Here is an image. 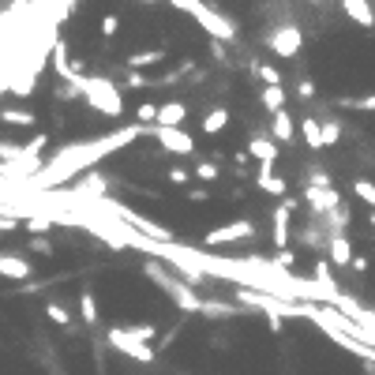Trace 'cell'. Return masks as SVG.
Masks as SVG:
<instances>
[{
	"label": "cell",
	"instance_id": "obj_1",
	"mask_svg": "<svg viewBox=\"0 0 375 375\" xmlns=\"http://www.w3.org/2000/svg\"><path fill=\"white\" fill-rule=\"evenodd\" d=\"M146 131H154V128L131 124V128H124V131H113V136H98V139H87V143L64 146V151H57V158H53L49 165H42V173H38V177L31 180V188H26V192L38 195V192H45V188H57V184H64V180H72V173L90 169L94 162H102L105 154L120 151L124 143L146 136Z\"/></svg>",
	"mask_w": 375,
	"mask_h": 375
},
{
	"label": "cell",
	"instance_id": "obj_2",
	"mask_svg": "<svg viewBox=\"0 0 375 375\" xmlns=\"http://www.w3.org/2000/svg\"><path fill=\"white\" fill-rule=\"evenodd\" d=\"M143 271H146V278H151L154 286L162 289L173 304L180 308L184 315H203V300H207V297H199V293H195L192 286H188V281H184L180 274H169L158 259H146V263H143Z\"/></svg>",
	"mask_w": 375,
	"mask_h": 375
},
{
	"label": "cell",
	"instance_id": "obj_3",
	"mask_svg": "<svg viewBox=\"0 0 375 375\" xmlns=\"http://www.w3.org/2000/svg\"><path fill=\"white\" fill-rule=\"evenodd\" d=\"M165 4H173L177 11H184V16H192L203 31L214 38V42H225V45H233L237 38H240V26L237 19H229L225 11H214L207 0H165Z\"/></svg>",
	"mask_w": 375,
	"mask_h": 375
},
{
	"label": "cell",
	"instance_id": "obj_4",
	"mask_svg": "<svg viewBox=\"0 0 375 375\" xmlns=\"http://www.w3.org/2000/svg\"><path fill=\"white\" fill-rule=\"evenodd\" d=\"M83 102L90 105L94 113H102L109 120L124 116V94H120V87L113 83V79H105V75H87L83 79Z\"/></svg>",
	"mask_w": 375,
	"mask_h": 375
},
{
	"label": "cell",
	"instance_id": "obj_5",
	"mask_svg": "<svg viewBox=\"0 0 375 375\" xmlns=\"http://www.w3.org/2000/svg\"><path fill=\"white\" fill-rule=\"evenodd\" d=\"M263 45L271 49L278 60L300 57V49H304V31H300V23H274V26H266V31H263Z\"/></svg>",
	"mask_w": 375,
	"mask_h": 375
},
{
	"label": "cell",
	"instance_id": "obj_6",
	"mask_svg": "<svg viewBox=\"0 0 375 375\" xmlns=\"http://www.w3.org/2000/svg\"><path fill=\"white\" fill-rule=\"evenodd\" d=\"M259 237V222L251 218H237V222H225L218 229H210L203 237L207 248H233V244H251V240Z\"/></svg>",
	"mask_w": 375,
	"mask_h": 375
},
{
	"label": "cell",
	"instance_id": "obj_7",
	"mask_svg": "<svg viewBox=\"0 0 375 375\" xmlns=\"http://www.w3.org/2000/svg\"><path fill=\"white\" fill-rule=\"evenodd\" d=\"M105 338H109V345H113L116 353H124L128 360H136V364H154V360H158L154 345L139 342L128 327H109V334H105Z\"/></svg>",
	"mask_w": 375,
	"mask_h": 375
},
{
	"label": "cell",
	"instance_id": "obj_8",
	"mask_svg": "<svg viewBox=\"0 0 375 375\" xmlns=\"http://www.w3.org/2000/svg\"><path fill=\"white\" fill-rule=\"evenodd\" d=\"M297 203H300V199L286 195V199H281V203L274 207V214H271V244H274L278 251H286V248L293 244L289 225H293V210H297Z\"/></svg>",
	"mask_w": 375,
	"mask_h": 375
},
{
	"label": "cell",
	"instance_id": "obj_9",
	"mask_svg": "<svg viewBox=\"0 0 375 375\" xmlns=\"http://www.w3.org/2000/svg\"><path fill=\"white\" fill-rule=\"evenodd\" d=\"M300 199H304V207H308V214H312V218H327V214H334V210L345 207L342 195H338V188H312V184H304Z\"/></svg>",
	"mask_w": 375,
	"mask_h": 375
},
{
	"label": "cell",
	"instance_id": "obj_10",
	"mask_svg": "<svg viewBox=\"0 0 375 375\" xmlns=\"http://www.w3.org/2000/svg\"><path fill=\"white\" fill-rule=\"evenodd\" d=\"M154 139L165 154H177V158H192L195 154V139L188 136L184 128H154Z\"/></svg>",
	"mask_w": 375,
	"mask_h": 375
},
{
	"label": "cell",
	"instance_id": "obj_11",
	"mask_svg": "<svg viewBox=\"0 0 375 375\" xmlns=\"http://www.w3.org/2000/svg\"><path fill=\"white\" fill-rule=\"evenodd\" d=\"M327 259L334 271H349L353 266V237L349 233H330V244H327Z\"/></svg>",
	"mask_w": 375,
	"mask_h": 375
},
{
	"label": "cell",
	"instance_id": "obj_12",
	"mask_svg": "<svg viewBox=\"0 0 375 375\" xmlns=\"http://www.w3.org/2000/svg\"><path fill=\"white\" fill-rule=\"evenodd\" d=\"M251 184H256L259 192H266V195H278V199L289 195V180L281 177L274 165H256V177H251Z\"/></svg>",
	"mask_w": 375,
	"mask_h": 375
},
{
	"label": "cell",
	"instance_id": "obj_13",
	"mask_svg": "<svg viewBox=\"0 0 375 375\" xmlns=\"http://www.w3.org/2000/svg\"><path fill=\"white\" fill-rule=\"evenodd\" d=\"M248 158H251L256 165H278L281 146H278L271 136H251V139H248Z\"/></svg>",
	"mask_w": 375,
	"mask_h": 375
},
{
	"label": "cell",
	"instance_id": "obj_14",
	"mask_svg": "<svg viewBox=\"0 0 375 375\" xmlns=\"http://www.w3.org/2000/svg\"><path fill=\"white\" fill-rule=\"evenodd\" d=\"M31 274H34L31 259H23V256H16V251H4V248H0V278H8V281H26Z\"/></svg>",
	"mask_w": 375,
	"mask_h": 375
},
{
	"label": "cell",
	"instance_id": "obj_15",
	"mask_svg": "<svg viewBox=\"0 0 375 375\" xmlns=\"http://www.w3.org/2000/svg\"><path fill=\"white\" fill-rule=\"evenodd\" d=\"M297 124H300V120H293V113H289V109H281V113H274V116H271V131H266V136H271L278 146H281V143L289 146L293 139H297Z\"/></svg>",
	"mask_w": 375,
	"mask_h": 375
},
{
	"label": "cell",
	"instance_id": "obj_16",
	"mask_svg": "<svg viewBox=\"0 0 375 375\" xmlns=\"http://www.w3.org/2000/svg\"><path fill=\"white\" fill-rule=\"evenodd\" d=\"M300 139H304V146L308 151H327V143H323V120H319L315 113L312 116H300Z\"/></svg>",
	"mask_w": 375,
	"mask_h": 375
},
{
	"label": "cell",
	"instance_id": "obj_17",
	"mask_svg": "<svg viewBox=\"0 0 375 375\" xmlns=\"http://www.w3.org/2000/svg\"><path fill=\"white\" fill-rule=\"evenodd\" d=\"M188 120V102H162L158 105V124L154 128H180Z\"/></svg>",
	"mask_w": 375,
	"mask_h": 375
},
{
	"label": "cell",
	"instance_id": "obj_18",
	"mask_svg": "<svg viewBox=\"0 0 375 375\" xmlns=\"http://www.w3.org/2000/svg\"><path fill=\"white\" fill-rule=\"evenodd\" d=\"M338 4H342V11H345L353 23L375 26V8H371V0H338Z\"/></svg>",
	"mask_w": 375,
	"mask_h": 375
},
{
	"label": "cell",
	"instance_id": "obj_19",
	"mask_svg": "<svg viewBox=\"0 0 375 375\" xmlns=\"http://www.w3.org/2000/svg\"><path fill=\"white\" fill-rule=\"evenodd\" d=\"M259 105L274 116V113H281V109L289 105V90H286V87H263V90H259Z\"/></svg>",
	"mask_w": 375,
	"mask_h": 375
},
{
	"label": "cell",
	"instance_id": "obj_20",
	"mask_svg": "<svg viewBox=\"0 0 375 375\" xmlns=\"http://www.w3.org/2000/svg\"><path fill=\"white\" fill-rule=\"evenodd\" d=\"M162 60H165V49H139V53H131L124 64H128V72H146Z\"/></svg>",
	"mask_w": 375,
	"mask_h": 375
},
{
	"label": "cell",
	"instance_id": "obj_21",
	"mask_svg": "<svg viewBox=\"0 0 375 375\" xmlns=\"http://www.w3.org/2000/svg\"><path fill=\"white\" fill-rule=\"evenodd\" d=\"M229 120H233V113L225 109V105H214V109L203 116V131H207V136H218V131L229 128Z\"/></svg>",
	"mask_w": 375,
	"mask_h": 375
},
{
	"label": "cell",
	"instance_id": "obj_22",
	"mask_svg": "<svg viewBox=\"0 0 375 375\" xmlns=\"http://www.w3.org/2000/svg\"><path fill=\"white\" fill-rule=\"evenodd\" d=\"M0 124H8V128H34L38 124V116L31 113V109H16V105H11V109H0Z\"/></svg>",
	"mask_w": 375,
	"mask_h": 375
},
{
	"label": "cell",
	"instance_id": "obj_23",
	"mask_svg": "<svg viewBox=\"0 0 375 375\" xmlns=\"http://www.w3.org/2000/svg\"><path fill=\"white\" fill-rule=\"evenodd\" d=\"M240 315L237 304H225V300H203V319H233Z\"/></svg>",
	"mask_w": 375,
	"mask_h": 375
},
{
	"label": "cell",
	"instance_id": "obj_24",
	"mask_svg": "<svg viewBox=\"0 0 375 375\" xmlns=\"http://www.w3.org/2000/svg\"><path fill=\"white\" fill-rule=\"evenodd\" d=\"M79 315H83V323H87V327L98 323V300H94V293H90V289L79 293Z\"/></svg>",
	"mask_w": 375,
	"mask_h": 375
},
{
	"label": "cell",
	"instance_id": "obj_25",
	"mask_svg": "<svg viewBox=\"0 0 375 375\" xmlns=\"http://www.w3.org/2000/svg\"><path fill=\"white\" fill-rule=\"evenodd\" d=\"M23 229L31 233V237H49V229H53V214H31V218L23 222Z\"/></svg>",
	"mask_w": 375,
	"mask_h": 375
},
{
	"label": "cell",
	"instance_id": "obj_26",
	"mask_svg": "<svg viewBox=\"0 0 375 375\" xmlns=\"http://www.w3.org/2000/svg\"><path fill=\"white\" fill-rule=\"evenodd\" d=\"M251 72L263 79V87H286V83H281V72L274 68V64H266V60H256V64H251Z\"/></svg>",
	"mask_w": 375,
	"mask_h": 375
},
{
	"label": "cell",
	"instance_id": "obj_27",
	"mask_svg": "<svg viewBox=\"0 0 375 375\" xmlns=\"http://www.w3.org/2000/svg\"><path fill=\"white\" fill-rule=\"evenodd\" d=\"M222 177V165L214 162V158H203V162H195V180H203V184H214Z\"/></svg>",
	"mask_w": 375,
	"mask_h": 375
},
{
	"label": "cell",
	"instance_id": "obj_28",
	"mask_svg": "<svg viewBox=\"0 0 375 375\" xmlns=\"http://www.w3.org/2000/svg\"><path fill=\"white\" fill-rule=\"evenodd\" d=\"M45 315H49L57 327H72V312H68L60 300H45Z\"/></svg>",
	"mask_w": 375,
	"mask_h": 375
},
{
	"label": "cell",
	"instance_id": "obj_29",
	"mask_svg": "<svg viewBox=\"0 0 375 375\" xmlns=\"http://www.w3.org/2000/svg\"><path fill=\"white\" fill-rule=\"evenodd\" d=\"M353 195H357V199H364V203L375 210V180H368V177H357V180H353Z\"/></svg>",
	"mask_w": 375,
	"mask_h": 375
},
{
	"label": "cell",
	"instance_id": "obj_30",
	"mask_svg": "<svg viewBox=\"0 0 375 375\" xmlns=\"http://www.w3.org/2000/svg\"><path fill=\"white\" fill-rule=\"evenodd\" d=\"M304 184H312V188H334V177L323 169V165H308V173H304Z\"/></svg>",
	"mask_w": 375,
	"mask_h": 375
},
{
	"label": "cell",
	"instance_id": "obj_31",
	"mask_svg": "<svg viewBox=\"0 0 375 375\" xmlns=\"http://www.w3.org/2000/svg\"><path fill=\"white\" fill-rule=\"evenodd\" d=\"M342 120H334V116H323V143L334 146V143H342Z\"/></svg>",
	"mask_w": 375,
	"mask_h": 375
},
{
	"label": "cell",
	"instance_id": "obj_32",
	"mask_svg": "<svg viewBox=\"0 0 375 375\" xmlns=\"http://www.w3.org/2000/svg\"><path fill=\"white\" fill-rule=\"evenodd\" d=\"M338 105H345V109H360V113H375V94H364V98H342Z\"/></svg>",
	"mask_w": 375,
	"mask_h": 375
},
{
	"label": "cell",
	"instance_id": "obj_33",
	"mask_svg": "<svg viewBox=\"0 0 375 375\" xmlns=\"http://www.w3.org/2000/svg\"><path fill=\"white\" fill-rule=\"evenodd\" d=\"M136 120H139L143 128H154L158 124V105L154 102H143L139 109H136Z\"/></svg>",
	"mask_w": 375,
	"mask_h": 375
},
{
	"label": "cell",
	"instance_id": "obj_34",
	"mask_svg": "<svg viewBox=\"0 0 375 375\" xmlns=\"http://www.w3.org/2000/svg\"><path fill=\"white\" fill-rule=\"evenodd\" d=\"M165 180H169L173 188H188V184H192V173H188L184 165H169V169H165Z\"/></svg>",
	"mask_w": 375,
	"mask_h": 375
},
{
	"label": "cell",
	"instance_id": "obj_35",
	"mask_svg": "<svg viewBox=\"0 0 375 375\" xmlns=\"http://www.w3.org/2000/svg\"><path fill=\"white\" fill-rule=\"evenodd\" d=\"M131 334H136L139 342H146V345H154L158 342V327L154 323H136V327H128Z\"/></svg>",
	"mask_w": 375,
	"mask_h": 375
},
{
	"label": "cell",
	"instance_id": "obj_36",
	"mask_svg": "<svg viewBox=\"0 0 375 375\" xmlns=\"http://www.w3.org/2000/svg\"><path fill=\"white\" fill-rule=\"evenodd\" d=\"M210 57H214V64H218V68H229V49H225V42H214L210 38Z\"/></svg>",
	"mask_w": 375,
	"mask_h": 375
},
{
	"label": "cell",
	"instance_id": "obj_37",
	"mask_svg": "<svg viewBox=\"0 0 375 375\" xmlns=\"http://www.w3.org/2000/svg\"><path fill=\"white\" fill-rule=\"evenodd\" d=\"M26 248H31L34 256H45V259L53 256V240L49 237H31V240H26Z\"/></svg>",
	"mask_w": 375,
	"mask_h": 375
},
{
	"label": "cell",
	"instance_id": "obj_38",
	"mask_svg": "<svg viewBox=\"0 0 375 375\" xmlns=\"http://www.w3.org/2000/svg\"><path fill=\"white\" fill-rule=\"evenodd\" d=\"M124 87H131V90H139V87H154V79H151V75H143V72H128V75H124Z\"/></svg>",
	"mask_w": 375,
	"mask_h": 375
},
{
	"label": "cell",
	"instance_id": "obj_39",
	"mask_svg": "<svg viewBox=\"0 0 375 375\" xmlns=\"http://www.w3.org/2000/svg\"><path fill=\"white\" fill-rule=\"evenodd\" d=\"M98 31H102L105 38H113V34L120 31V16H113V11H109V16H102V23H98Z\"/></svg>",
	"mask_w": 375,
	"mask_h": 375
},
{
	"label": "cell",
	"instance_id": "obj_40",
	"mask_svg": "<svg viewBox=\"0 0 375 375\" xmlns=\"http://www.w3.org/2000/svg\"><path fill=\"white\" fill-rule=\"evenodd\" d=\"M297 98H300V102H312V98H315V83H312L308 75L297 83Z\"/></svg>",
	"mask_w": 375,
	"mask_h": 375
},
{
	"label": "cell",
	"instance_id": "obj_41",
	"mask_svg": "<svg viewBox=\"0 0 375 375\" xmlns=\"http://www.w3.org/2000/svg\"><path fill=\"white\" fill-rule=\"evenodd\" d=\"M23 225V218H11V214H0V233H16Z\"/></svg>",
	"mask_w": 375,
	"mask_h": 375
},
{
	"label": "cell",
	"instance_id": "obj_42",
	"mask_svg": "<svg viewBox=\"0 0 375 375\" xmlns=\"http://www.w3.org/2000/svg\"><path fill=\"white\" fill-rule=\"evenodd\" d=\"M188 199H192V203H207L210 192H207V188H192V192H188Z\"/></svg>",
	"mask_w": 375,
	"mask_h": 375
},
{
	"label": "cell",
	"instance_id": "obj_43",
	"mask_svg": "<svg viewBox=\"0 0 375 375\" xmlns=\"http://www.w3.org/2000/svg\"><path fill=\"white\" fill-rule=\"evenodd\" d=\"M353 271H357V274H364V271H368V259H364V256H357V259H353Z\"/></svg>",
	"mask_w": 375,
	"mask_h": 375
},
{
	"label": "cell",
	"instance_id": "obj_44",
	"mask_svg": "<svg viewBox=\"0 0 375 375\" xmlns=\"http://www.w3.org/2000/svg\"><path fill=\"white\" fill-rule=\"evenodd\" d=\"M308 4H312V8H327V0H308Z\"/></svg>",
	"mask_w": 375,
	"mask_h": 375
},
{
	"label": "cell",
	"instance_id": "obj_45",
	"mask_svg": "<svg viewBox=\"0 0 375 375\" xmlns=\"http://www.w3.org/2000/svg\"><path fill=\"white\" fill-rule=\"evenodd\" d=\"M368 222H371V229H375V210H371V214H368Z\"/></svg>",
	"mask_w": 375,
	"mask_h": 375
},
{
	"label": "cell",
	"instance_id": "obj_46",
	"mask_svg": "<svg viewBox=\"0 0 375 375\" xmlns=\"http://www.w3.org/2000/svg\"><path fill=\"white\" fill-rule=\"evenodd\" d=\"M139 4H158V0H139Z\"/></svg>",
	"mask_w": 375,
	"mask_h": 375
}]
</instances>
